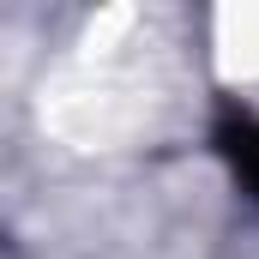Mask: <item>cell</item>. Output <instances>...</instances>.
<instances>
[{"mask_svg":"<svg viewBox=\"0 0 259 259\" xmlns=\"http://www.w3.org/2000/svg\"><path fill=\"white\" fill-rule=\"evenodd\" d=\"M223 151L235 157L241 181L259 193V121H241V127H229V133H223Z\"/></svg>","mask_w":259,"mask_h":259,"instance_id":"6da1fadb","label":"cell"}]
</instances>
